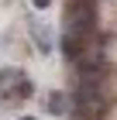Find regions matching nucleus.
I'll return each mask as SVG.
<instances>
[{
    "label": "nucleus",
    "instance_id": "6",
    "mask_svg": "<svg viewBox=\"0 0 117 120\" xmlns=\"http://www.w3.org/2000/svg\"><path fill=\"white\" fill-rule=\"evenodd\" d=\"M14 79H21V72H14V69H0V93L7 89V86H14Z\"/></svg>",
    "mask_w": 117,
    "mask_h": 120
},
{
    "label": "nucleus",
    "instance_id": "1",
    "mask_svg": "<svg viewBox=\"0 0 117 120\" xmlns=\"http://www.w3.org/2000/svg\"><path fill=\"white\" fill-rule=\"evenodd\" d=\"M62 21H65V34L97 41V0H65Z\"/></svg>",
    "mask_w": 117,
    "mask_h": 120
},
{
    "label": "nucleus",
    "instance_id": "7",
    "mask_svg": "<svg viewBox=\"0 0 117 120\" xmlns=\"http://www.w3.org/2000/svg\"><path fill=\"white\" fill-rule=\"evenodd\" d=\"M31 4H35V7H38V10H45V7H48V4H52V0H31Z\"/></svg>",
    "mask_w": 117,
    "mask_h": 120
},
{
    "label": "nucleus",
    "instance_id": "8",
    "mask_svg": "<svg viewBox=\"0 0 117 120\" xmlns=\"http://www.w3.org/2000/svg\"><path fill=\"white\" fill-rule=\"evenodd\" d=\"M17 120H35V117H17Z\"/></svg>",
    "mask_w": 117,
    "mask_h": 120
},
{
    "label": "nucleus",
    "instance_id": "2",
    "mask_svg": "<svg viewBox=\"0 0 117 120\" xmlns=\"http://www.w3.org/2000/svg\"><path fill=\"white\" fill-rule=\"evenodd\" d=\"M90 45H93L90 38H79V34H65V38H62V52H65V62H72V65H76L83 55H86V52H90Z\"/></svg>",
    "mask_w": 117,
    "mask_h": 120
},
{
    "label": "nucleus",
    "instance_id": "4",
    "mask_svg": "<svg viewBox=\"0 0 117 120\" xmlns=\"http://www.w3.org/2000/svg\"><path fill=\"white\" fill-rule=\"evenodd\" d=\"M31 38H35V45L41 48V55H48V52H52V34H48L45 24H41V28H38V24H31Z\"/></svg>",
    "mask_w": 117,
    "mask_h": 120
},
{
    "label": "nucleus",
    "instance_id": "5",
    "mask_svg": "<svg viewBox=\"0 0 117 120\" xmlns=\"http://www.w3.org/2000/svg\"><path fill=\"white\" fill-rule=\"evenodd\" d=\"M65 106H69V100H65V93H48V113H55V117H62Z\"/></svg>",
    "mask_w": 117,
    "mask_h": 120
},
{
    "label": "nucleus",
    "instance_id": "3",
    "mask_svg": "<svg viewBox=\"0 0 117 120\" xmlns=\"http://www.w3.org/2000/svg\"><path fill=\"white\" fill-rule=\"evenodd\" d=\"M31 93H35V82H31L28 75H21L17 86H7V89H4V100H10V103H24Z\"/></svg>",
    "mask_w": 117,
    "mask_h": 120
}]
</instances>
